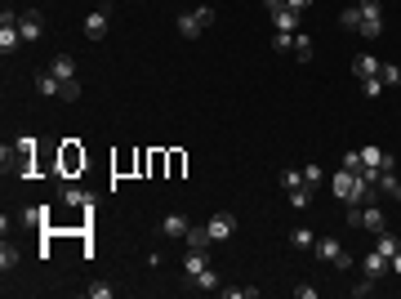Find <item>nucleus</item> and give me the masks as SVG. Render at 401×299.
Here are the masks:
<instances>
[{"label":"nucleus","mask_w":401,"mask_h":299,"mask_svg":"<svg viewBox=\"0 0 401 299\" xmlns=\"http://www.w3.org/2000/svg\"><path fill=\"white\" fill-rule=\"evenodd\" d=\"M348 228H366V232H384L388 228V219H384V210H379V205H348Z\"/></svg>","instance_id":"obj_1"},{"label":"nucleus","mask_w":401,"mask_h":299,"mask_svg":"<svg viewBox=\"0 0 401 299\" xmlns=\"http://www.w3.org/2000/svg\"><path fill=\"white\" fill-rule=\"evenodd\" d=\"M361 27L357 32L366 36V41H375V36H384V5H379V0H361Z\"/></svg>","instance_id":"obj_2"},{"label":"nucleus","mask_w":401,"mask_h":299,"mask_svg":"<svg viewBox=\"0 0 401 299\" xmlns=\"http://www.w3.org/2000/svg\"><path fill=\"white\" fill-rule=\"evenodd\" d=\"M312 255H317L321 264H330V268H352V255H348V250H343L334 237H321L317 246H312Z\"/></svg>","instance_id":"obj_3"},{"label":"nucleus","mask_w":401,"mask_h":299,"mask_svg":"<svg viewBox=\"0 0 401 299\" xmlns=\"http://www.w3.org/2000/svg\"><path fill=\"white\" fill-rule=\"evenodd\" d=\"M209 23H214V9L200 5V9H192V14L178 18V32H183L187 41H196V36H205V27H209Z\"/></svg>","instance_id":"obj_4"},{"label":"nucleus","mask_w":401,"mask_h":299,"mask_svg":"<svg viewBox=\"0 0 401 299\" xmlns=\"http://www.w3.org/2000/svg\"><path fill=\"white\" fill-rule=\"evenodd\" d=\"M361 170H397L393 152H384L379 143H366L361 147Z\"/></svg>","instance_id":"obj_5"},{"label":"nucleus","mask_w":401,"mask_h":299,"mask_svg":"<svg viewBox=\"0 0 401 299\" xmlns=\"http://www.w3.org/2000/svg\"><path fill=\"white\" fill-rule=\"evenodd\" d=\"M107 27H112V5H99L90 18H85V36H90V41H103Z\"/></svg>","instance_id":"obj_6"},{"label":"nucleus","mask_w":401,"mask_h":299,"mask_svg":"<svg viewBox=\"0 0 401 299\" xmlns=\"http://www.w3.org/2000/svg\"><path fill=\"white\" fill-rule=\"evenodd\" d=\"M205 232H209V241H227V237H236V214H209V223H205Z\"/></svg>","instance_id":"obj_7"},{"label":"nucleus","mask_w":401,"mask_h":299,"mask_svg":"<svg viewBox=\"0 0 401 299\" xmlns=\"http://www.w3.org/2000/svg\"><path fill=\"white\" fill-rule=\"evenodd\" d=\"M32 152H36V138L32 134L14 138V170L18 174H32Z\"/></svg>","instance_id":"obj_8"},{"label":"nucleus","mask_w":401,"mask_h":299,"mask_svg":"<svg viewBox=\"0 0 401 299\" xmlns=\"http://www.w3.org/2000/svg\"><path fill=\"white\" fill-rule=\"evenodd\" d=\"M18 32H23V41H41V32H45L41 14H36V9H23V14H18Z\"/></svg>","instance_id":"obj_9"},{"label":"nucleus","mask_w":401,"mask_h":299,"mask_svg":"<svg viewBox=\"0 0 401 299\" xmlns=\"http://www.w3.org/2000/svg\"><path fill=\"white\" fill-rule=\"evenodd\" d=\"M205 268H209V246L205 250H187V255H183V277H187V282H192L196 273H205Z\"/></svg>","instance_id":"obj_10"},{"label":"nucleus","mask_w":401,"mask_h":299,"mask_svg":"<svg viewBox=\"0 0 401 299\" xmlns=\"http://www.w3.org/2000/svg\"><path fill=\"white\" fill-rule=\"evenodd\" d=\"M187 228H192V223H187V214H165V219H161V237H169V241L187 237Z\"/></svg>","instance_id":"obj_11"},{"label":"nucleus","mask_w":401,"mask_h":299,"mask_svg":"<svg viewBox=\"0 0 401 299\" xmlns=\"http://www.w3.org/2000/svg\"><path fill=\"white\" fill-rule=\"evenodd\" d=\"M375 188L384 192V197L401 201V179H397V170H375Z\"/></svg>","instance_id":"obj_12"},{"label":"nucleus","mask_w":401,"mask_h":299,"mask_svg":"<svg viewBox=\"0 0 401 299\" xmlns=\"http://www.w3.org/2000/svg\"><path fill=\"white\" fill-rule=\"evenodd\" d=\"M36 90H41L45 99H63V81L54 76L50 68H41V72H36Z\"/></svg>","instance_id":"obj_13"},{"label":"nucleus","mask_w":401,"mask_h":299,"mask_svg":"<svg viewBox=\"0 0 401 299\" xmlns=\"http://www.w3.org/2000/svg\"><path fill=\"white\" fill-rule=\"evenodd\" d=\"M299 18H303L299 9L285 5V9H276V14H272V27H276V32H290V36H294V32H299Z\"/></svg>","instance_id":"obj_14"},{"label":"nucleus","mask_w":401,"mask_h":299,"mask_svg":"<svg viewBox=\"0 0 401 299\" xmlns=\"http://www.w3.org/2000/svg\"><path fill=\"white\" fill-rule=\"evenodd\" d=\"M361 273H366L370 282H379V277L388 273V259L379 255V250H366V259H361Z\"/></svg>","instance_id":"obj_15"},{"label":"nucleus","mask_w":401,"mask_h":299,"mask_svg":"<svg viewBox=\"0 0 401 299\" xmlns=\"http://www.w3.org/2000/svg\"><path fill=\"white\" fill-rule=\"evenodd\" d=\"M379 68H384V63H379L375 54H357V59H352V72H357V81H370V76H379Z\"/></svg>","instance_id":"obj_16"},{"label":"nucleus","mask_w":401,"mask_h":299,"mask_svg":"<svg viewBox=\"0 0 401 299\" xmlns=\"http://www.w3.org/2000/svg\"><path fill=\"white\" fill-rule=\"evenodd\" d=\"M50 72H54L59 81H76V72H81V68H76V59H72V54H54Z\"/></svg>","instance_id":"obj_17"},{"label":"nucleus","mask_w":401,"mask_h":299,"mask_svg":"<svg viewBox=\"0 0 401 299\" xmlns=\"http://www.w3.org/2000/svg\"><path fill=\"white\" fill-rule=\"evenodd\" d=\"M18 45H27L23 32H18V23L14 27H0V54H5V59H9V54H18Z\"/></svg>","instance_id":"obj_18"},{"label":"nucleus","mask_w":401,"mask_h":299,"mask_svg":"<svg viewBox=\"0 0 401 299\" xmlns=\"http://www.w3.org/2000/svg\"><path fill=\"white\" fill-rule=\"evenodd\" d=\"M375 250H379V255H384V259H388V264H393V255H397V250H401V241H397V237H393V232H388V228H384V232H379V241H375Z\"/></svg>","instance_id":"obj_19"},{"label":"nucleus","mask_w":401,"mask_h":299,"mask_svg":"<svg viewBox=\"0 0 401 299\" xmlns=\"http://www.w3.org/2000/svg\"><path fill=\"white\" fill-rule=\"evenodd\" d=\"M45 219H50V205H27L23 210V228H41Z\"/></svg>","instance_id":"obj_20"},{"label":"nucleus","mask_w":401,"mask_h":299,"mask_svg":"<svg viewBox=\"0 0 401 299\" xmlns=\"http://www.w3.org/2000/svg\"><path fill=\"white\" fill-rule=\"evenodd\" d=\"M59 192H63V201H67V205H90V201H94L90 192H85V188H76V183H63Z\"/></svg>","instance_id":"obj_21"},{"label":"nucleus","mask_w":401,"mask_h":299,"mask_svg":"<svg viewBox=\"0 0 401 299\" xmlns=\"http://www.w3.org/2000/svg\"><path fill=\"white\" fill-rule=\"evenodd\" d=\"M187 286H192V291H218V273H214V268H205V273H196Z\"/></svg>","instance_id":"obj_22"},{"label":"nucleus","mask_w":401,"mask_h":299,"mask_svg":"<svg viewBox=\"0 0 401 299\" xmlns=\"http://www.w3.org/2000/svg\"><path fill=\"white\" fill-rule=\"evenodd\" d=\"M321 183H326V170H321L317 161H312V165H303V188H312V192H317Z\"/></svg>","instance_id":"obj_23"},{"label":"nucleus","mask_w":401,"mask_h":299,"mask_svg":"<svg viewBox=\"0 0 401 299\" xmlns=\"http://www.w3.org/2000/svg\"><path fill=\"white\" fill-rule=\"evenodd\" d=\"M294 59H299V63H312V36L294 32Z\"/></svg>","instance_id":"obj_24"},{"label":"nucleus","mask_w":401,"mask_h":299,"mask_svg":"<svg viewBox=\"0 0 401 299\" xmlns=\"http://www.w3.org/2000/svg\"><path fill=\"white\" fill-rule=\"evenodd\" d=\"M183 241H187V246H192V250H205V246H214L205 228H187V237H183Z\"/></svg>","instance_id":"obj_25"},{"label":"nucleus","mask_w":401,"mask_h":299,"mask_svg":"<svg viewBox=\"0 0 401 299\" xmlns=\"http://www.w3.org/2000/svg\"><path fill=\"white\" fill-rule=\"evenodd\" d=\"M223 299H259V286H223Z\"/></svg>","instance_id":"obj_26"},{"label":"nucleus","mask_w":401,"mask_h":299,"mask_svg":"<svg viewBox=\"0 0 401 299\" xmlns=\"http://www.w3.org/2000/svg\"><path fill=\"white\" fill-rule=\"evenodd\" d=\"M290 205H294V210H308V205H312V188H303V183L290 188Z\"/></svg>","instance_id":"obj_27"},{"label":"nucleus","mask_w":401,"mask_h":299,"mask_svg":"<svg viewBox=\"0 0 401 299\" xmlns=\"http://www.w3.org/2000/svg\"><path fill=\"white\" fill-rule=\"evenodd\" d=\"M18 259H23V255H18V250L5 241V246H0V268H5V273H14V268H18Z\"/></svg>","instance_id":"obj_28"},{"label":"nucleus","mask_w":401,"mask_h":299,"mask_svg":"<svg viewBox=\"0 0 401 299\" xmlns=\"http://www.w3.org/2000/svg\"><path fill=\"white\" fill-rule=\"evenodd\" d=\"M339 27L357 32V27H361V9H357V5H352V9H343V14H339Z\"/></svg>","instance_id":"obj_29"},{"label":"nucleus","mask_w":401,"mask_h":299,"mask_svg":"<svg viewBox=\"0 0 401 299\" xmlns=\"http://www.w3.org/2000/svg\"><path fill=\"white\" fill-rule=\"evenodd\" d=\"M290 241H294L299 250H312V246H317V237H312L308 228H294V232H290Z\"/></svg>","instance_id":"obj_30"},{"label":"nucleus","mask_w":401,"mask_h":299,"mask_svg":"<svg viewBox=\"0 0 401 299\" xmlns=\"http://www.w3.org/2000/svg\"><path fill=\"white\" fill-rule=\"evenodd\" d=\"M379 81H384V85H401V68L384 63V68H379Z\"/></svg>","instance_id":"obj_31"},{"label":"nucleus","mask_w":401,"mask_h":299,"mask_svg":"<svg viewBox=\"0 0 401 299\" xmlns=\"http://www.w3.org/2000/svg\"><path fill=\"white\" fill-rule=\"evenodd\" d=\"M303 183V170H281V188L290 192V188H299Z\"/></svg>","instance_id":"obj_32"},{"label":"nucleus","mask_w":401,"mask_h":299,"mask_svg":"<svg viewBox=\"0 0 401 299\" xmlns=\"http://www.w3.org/2000/svg\"><path fill=\"white\" fill-rule=\"evenodd\" d=\"M361 90H366V99H379V94H384V81L370 76V81H361Z\"/></svg>","instance_id":"obj_33"},{"label":"nucleus","mask_w":401,"mask_h":299,"mask_svg":"<svg viewBox=\"0 0 401 299\" xmlns=\"http://www.w3.org/2000/svg\"><path fill=\"white\" fill-rule=\"evenodd\" d=\"M81 99V81H63V103H76Z\"/></svg>","instance_id":"obj_34"},{"label":"nucleus","mask_w":401,"mask_h":299,"mask_svg":"<svg viewBox=\"0 0 401 299\" xmlns=\"http://www.w3.org/2000/svg\"><path fill=\"white\" fill-rule=\"evenodd\" d=\"M290 45H294V36H290V32H276V36H272V50H281V54H285Z\"/></svg>","instance_id":"obj_35"},{"label":"nucleus","mask_w":401,"mask_h":299,"mask_svg":"<svg viewBox=\"0 0 401 299\" xmlns=\"http://www.w3.org/2000/svg\"><path fill=\"white\" fill-rule=\"evenodd\" d=\"M343 165H348L352 174H361V147H357V152H348V156H343Z\"/></svg>","instance_id":"obj_36"},{"label":"nucleus","mask_w":401,"mask_h":299,"mask_svg":"<svg viewBox=\"0 0 401 299\" xmlns=\"http://www.w3.org/2000/svg\"><path fill=\"white\" fill-rule=\"evenodd\" d=\"M90 295H94V299H112V286H107V282H94Z\"/></svg>","instance_id":"obj_37"},{"label":"nucleus","mask_w":401,"mask_h":299,"mask_svg":"<svg viewBox=\"0 0 401 299\" xmlns=\"http://www.w3.org/2000/svg\"><path fill=\"white\" fill-rule=\"evenodd\" d=\"M294 295H299V299H317V286L303 282V286H294Z\"/></svg>","instance_id":"obj_38"},{"label":"nucleus","mask_w":401,"mask_h":299,"mask_svg":"<svg viewBox=\"0 0 401 299\" xmlns=\"http://www.w3.org/2000/svg\"><path fill=\"white\" fill-rule=\"evenodd\" d=\"M263 9H267V14H276V9H285V0H263Z\"/></svg>","instance_id":"obj_39"},{"label":"nucleus","mask_w":401,"mask_h":299,"mask_svg":"<svg viewBox=\"0 0 401 299\" xmlns=\"http://www.w3.org/2000/svg\"><path fill=\"white\" fill-rule=\"evenodd\" d=\"M285 5H290V9H299V14H303V9H308L312 0H285Z\"/></svg>","instance_id":"obj_40"},{"label":"nucleus","mask_w":401,"mask_h":299,"mask_svg":"<svg viewBox=\"0 0 401 299\" xmlns=\"http://www.w3.org/2000/svg\"><path fill=\"white\" fill-rule=\"evenodd\" d=\"M388 268H393V273L401 277V250H397V255H393V264H388Z\"/></svg>","instance_id":"obj_41"},{"label":"nucleus","mask_w":401,"mask_h":299,"mask_svg":"<svg viewBox=\"0 0 401 299\" xmlns=\"http://www.w3.org/2000/svg\"><path fill=\"white\" fill-rule=\"evenodd\" d=\"M103 5H116V0H103Z\"/></svg>","instance_id":"obj_42"}]
</instances>
